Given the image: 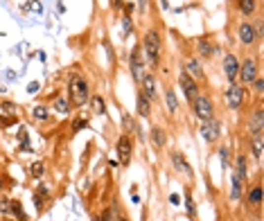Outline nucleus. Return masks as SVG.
<instances>
[{
	"mask_svg": "<svg viewBox=\"0 0 264 221\" xmlns=\"http://www.w3.org/2000/svg\"><path fill=\"white\" fill-rule=\"evenodd\" d=\"M90 97V86L81 74H73L68 84V102L70 106H84Z\"/></svg>",
	"mask_w": 264,
	"mask_h": 221,
	"instance_id": "nucleus-1",
	"label": "nucleus"
},
{
	"mask_svg": "<svg viewBox=\"0 0 264 221\" xmlns=\"http://www.w3.org/2000/svg\"><path fill=\"white\" fill-rule=\"evenodd\" d=\"M145 54H147V61L151 63V68H156L160 61V34L158 30H149L145 34V45H143Z\"/></svg>",
	"mask_w": 264,
	"mask_h": 221,
	"instance_id": "nucleus-2",
	"label": "nucleus"
},
{
	"mask_svg": "<svg viewBox=\"0 0 264 221\" xmlns=\"http://www.w3.org/2000/svg\"><path fill=\"white\" fill-rule=\"evenodd\" d=\"M192 104V110H194V115L199 117L201 122H208V120H215V104L208 95H196L194 100L190 102Z\"/></svg>",
	"mask_w": 264,
	"mask_h": 221,
	"instance_id": "nucleus-3",
	"label": "nucleus"
},
{
	"mask_svg": "<svg viewBox=\"0 0 264 221\" xmlns=\"http://www.w3.org/2000/svg\"><path fill=\"white\" fill-rule=\"evenodd\" d=\"M255 77H260V61H258V57H246L244 61H239V73H237L239 81H242L244 86H251Z\"/></svg>",
	"mask_w": 264,
	"mask_h": 221,
	"instance_id": "nucleus-4",
	"label": "nucleus"
},
{
	"mask_svg": "<svg viewBox=\"0 0 264 221\" xmlns=\"http://www.w3.org/2000/svg\"><path fill=\"white\" fill-rule=\"evenodd\" d=\"M115 151H117V158H120V165L122 167H127L129 160H131V153H133V140L131 136L127 133H122L115 142Z\"/></svg>",
	"mask_w": 264,
	"mask_h": 221,
	"instance_id": "nucleus-5",
	"label": "nucleus"
},
{
	"mask_svg": "<svg viewBox=\"0 0 264 221\" xmlns=\"http://www.w3.org/2000/svg\"><path fill=\"white\" fill-rule=\"evenodd\" d=\"M226 104L230 106L232 110H237V109H242V104H244V100H246V93H244V86H237V84H230L226 88Z\"/></svg>",
	"mask_w": 264,
	"mask_h": 221,
	"instance_id": "nucleus-6",
	"label": "nucleus"
},
{
	"mask_svg": "<svg viewBox=\"0 0 264 221\" xmlns=\"http://www.w3.org/2000/svg\"><path fill=\"white\" fill-rule=\"evenodd\" d=\"M237 38H239L242 45H255V43L260 41L258 32H255V27H253V23L251 21H244L242 25L237 27Z\"/></svg>",
	"mask_w": 264,
	"mask_h": 221,
	"instance_id": "nucleus-7",
	"label": "nucleus"
},
{
	"mask_svg": "<svg viewBox=\"0 0 264 221\" xmlns=\"http://www.w3.org/2000/svg\"><path fill=\"white\" fill-rule=\"evenodd\" d=\"M179 84H181V90H183V93H185V97H188V102H192V100H194V97H196V95L201 93V90H199V84H196L194 79H192L190 74L185 73V70H183V73H181V77H179Z\"/></svg>",
	"mask_w": 264,
	"mask_h": 221,
	"instance_id": "nucleus-8",
	"label": "nucleus"
},
{
	"mask_svg": "<svg viewBox=\"0 0 264 221\" xmlns=\"http://www.w3.org/2000/svg\"><path fill=\"white\" fill-rule=\"evenodd\" d=\"M143 50H140V45H136L131 50V57H129V66H131V74H133V79L136 81H140L143 79Z\"/></svg>",
	"mask_w": 264,
	"mask_h": 221,
	"instance_id": "nucleus-9",
	"label": "nucleus"
},
{
	"mask_svg": "<svg viewBox=\"0 0 264 221\" xmlns=\"http://www.w3.org/2000/svg\"><path fill=\"white\" fill-rule=\"evenodd\" d=\"M237 73H239V59H237V54L228 52L226 57H224V74H226V79L230 81V84H235Z\"/></svg>",
	"mask_w": 264,
	"mask_h": 221,
	"instance_id": "nucleus-10",
	"label": "nucleus"
},
{
	"mask_svg": "<svg viewBox=\"0 0 264 221\" xmlns=\"http://www.w3.org/2000/svg\"><path fill=\"white\" fill-rule=\"evenodd\" d=\"M201 136L206 138L208 142H217L219 140V136H222V124L217 120H208L201 124Z\"/></svg>",
	"mask_w": 264,
	"mask_h": 221,
	"instance_id": "nucleus-11",
	"label": "nucleus"
},
{
	"mask_svg": "<svg viewBox=\"0 0 264 221\" xmlns=\"http://www.w3.org/2000/svg\"><path fill=\"white\" fill-rule=\"evenodd\" d=\"M262 205V185L253 183L251 189H246V208L248 210H258Z\"/></svg>",
	"mask_w": 264,
	"mask_h": 221,
	"instance_id": "nucleus-12",
	"label": "nucleus"
},
{
	"mask_svg": "<svg viewBox=\"0 0 264 221\" xmlns=\"http://www.w3.org/2000/svg\"><path fill=\"white\" fill-rule=\"evenodd\" d=\"M262 129H264V122H262V106L253 110V117L248 122V131L253 133L255 140H262Z\"/></svg>",
	"mask_w": 264,
	"mask_h": 221,
	"instance_id": "nucleus-13",
	"label": "nucleus"
},
{
	"mask_svg": "<svg viewBox=\"0 0 264 221\" xmlns=\"http://www.w3.org/2000/svg\"><path fill=\"white\" fill-rule=\"evenodd\" d=\"M140 90H143L151 102L158 97V88H156V79H153V74H143V79H140Z\"/></svg>",
	"mask_w": 264,
	"mask_h": 221,
	"instance_id": "nucleus-14",
	"label": "nucleus"
},
{
	"mask_svg": "<svg viewBox=\"0 0 264 221\" xmlns=\"http://www.w3.org/2000/svg\"><path fill=\"white\" fill-rule=\"evenodd\" d=\"M136 109H138V113H140V117H145V120L151 115V100H149L143 90H140L136 97Z\"/></svg>",
	"mask_w": 264,
	"mask_h": 221,
	"instance_id": "nucleus-15",
	"label": "nucleus"
},
{
	"mask_svg": "<svg viewBox=\"0 0 264 221\" xmlns=\"http://www.w3.org/2000/svg\"><path fill=\"white\" fill-rule=\"evenodd\" d=\"M196 47H199V54L203 59H212V54L217 52V45L212 43V38H208V37H201L199 41H196Z\"/></svg>",
	"mask_w": 264,
	"mask_h": 221,
	"instance_id": "nucleus-16",
	"label": "nucleus"
},
{
	"mask_svg": "<svg viewBox=\"0 0 264 221\" xmlns=\"http://www.w3.org/2000/svg\"><path fill=\"white\" fill-rule=\"evenodd\" d=\"M185 73L190 74V77L194 79V81H196V79H203V77H206V74H203V68H201V63L196 61L194 57L185 59Z\"/></svg>",
	"mask_w": 264,
	"mask_h": 221,
	"instance_id": "nucleus-17",
	"label": "nucleus"
},
{
	"mask_svg": "<svg viewBox=\"0 0 264 221\" xmlns=\"http://www.w3.org/2000/svg\"><path fill=\"white\" fill-rule=\"evenodd\" d=\"M149 138H151V142H153V147H156V149H163L165 142H167V138H165V129H163V126H158V124L151 126Z\"/></svg>",
	"mask_w": 264,
	"mask_h": 221,
	"instance_id": "nucleus-18",
	"label": "nucleus"
},
{
	"mask_svg": "<svg viewBox=\"0 0 264 221\" xmlns=\"http://www.w3.org/2000/svg\"><path fill=\"white\" fill-rule=\"evenodd\" d=\"M235 176L242 181L248 179V165H246V156L244 153H237V158H235Z\"/></svg>",
	"mask_w": 264,
	"mask_h": 221,
	"instance_id": "nucleus-19",
	"label": "nucleus"
},
{
	"mask_svg": "<svg viewBox=\"0 0 264 221\" xmlns=\"http://www.w3.org/2000/svg\"><path fill=\"white\" fill-rule=\"evenodd\" d=\"M172 163H174L176 172H185V174H190V176H192V169H190V165H188V160L183 158V153L172 151Z\"/></svg>",
	"mask_w": 264,
	"mask_h": 221,
	"instance_id": "nucleus-20",
	"label": "nucleus"
},
{
	"mask_svg": "<svg viewBox=\"0 0 264 221\" xmlns=\"http://www.w3.org/2000/svg\"><path fill=\"white\" fill-rule=\"evenodd\" d=\"M90 110H93L95 115H104V113H106L104 95H93V97H90Z\"/></svg>",
	"mask_w": 264,
	"mask_h": 221,
	"instance_id": "nucleus-21",
	"label": "nucleus"
},
{
	"mask_svg": "<svg viewBox=\"0 0 264 221\" xmlns=\"http://www.w3.org/2000/svg\"><path fill=\"white\" fill-rule=\"evenodd\" d=\"M237 9L244 16H253L258 11V0H237Z\"/></svg>",
	"mask_w": 264,
	"mask_h": 221,
	"instance_id": "nucleus-22",
	"label": "nucleus"
},
{
	"mask_svg": "<svg viewBox=\"0 0 264 221\" xmlns=\"http://www.w3.org/2000/svg\"><path fill=\"white\" fill-rule=\"evenodd\" d=\"M244 183H246V181L237 179V176L232 174V185H230V199H232V201H239V199H242V194H244Z\"/></svg>",
	"mask_w": 264,
	"mask_h": 221,
	"instance_id": "nucleus-23",
	"label": "nucleus"
},
{
	"mask_svg": "<svg viewBox=\"0 0 264 221\" xmlns=\"http://www.w3.org/2000/svg\"><path fill=\"white\" fill-rule=\"evenodd\" d=\"M48 196H50V189L45 187V185H38V189L34 192V203H37V210H38V212L43 210V205H45Z\"/></svg>",
	"mask_w": 264,
	"mask_h": 221,
	"instance_id": "nucleus-24",
	"label": "nucleus"
},
{
	"mask_svg": "<svg viewBox=\"0 0 264 221\" xmlns=\"http://www.w3.org/2000/svg\"><path fill=\"white\" fill-rule=\"evenodd\" d=\"M52 109L57 110V113H61V115H66V113H70V102L66 100V97H61V95H57L52 102Z\"/></svg>",
	"mask_w": 264,
	"mask_h": 221,
	"instance_id": "nucleus-25",
	"label": "nucleus"
},
{
	"mask_svg": "<svg viewBox=\"0 0 264 221\" xmlns=\"http://www.w3.org/2000/svg\"><path fill=\"white\" fill-rule=\"evenodd\" d=\"M165 100H167L169 113H179V100H176L174 88H167V90H165Z\"/></svg>",
	"mask_w": 264,
	"mask_h": 221,
	"instance_id": "nucleus-26",
	"label": "nucleus"
},
{
	"mask_svg": "<svg viewBox=\"0 0 264 221\" xmlns=\"http://www.w3.org/2000/svg\"><path fill=\"white\" fill-rule=\"evenodd\" d=\"M120 122H122V129H124V133H133V131H138V126H136V120H133L129 113H122V117H120Z\"/></svg>",
	"mask_w": 264,
	"mask_h": 221,
	"instance_id": "nucleus-27",
	"label": "nucleus"
},
{
	"mask_svg": "<svg viewBox=\"0 0 264 221\" xmlns=\"http://www.w3.org/2000/svg\"><path fill=\"white\" fill-rule=\"evenodd\" d=\"M32 117L34 120H38V122H48L50 120V109L48 106H34L32 109Z\"/></svg>",
	"mask_w": 264,
	"mask_h": 221,
	"instance_id": "nucleus-28",
	"label": "nucleus"
},
{
	"mask_svg": "<svg viewBox=\"0 0 264 221\" xmlns=\"http://www.w3.org/2000/svg\"><path fill=\"white\" fill-rule=\"evenodd\" d=\"M27 172H30V176H32V179H41L43 174H45V163L37 160V163H32L30 167H27Z\"/></svg>",
	"mask_w": 264,
	"mask_h": 221,
	"instance_id": "nucleus-29",
	"label": "nucleus"
},
{
	"mask_svg": "<svg viewBox=\"0 0 264 221\" xmlns=\"http://www.w3.org/2000/svg\"><path fill=\"white\" fill-rule=\"evenodd\" d=\"M14 215H16V219H18V221H27L25 212H23L21 201H16V199H11V217H14Z\"/></svg>",
	"mask_w": 264,
	"mask_h": 221,
	"instance_id": "nucleus-30",
	"label": "nucleus"
},
{
	"mask_svg": "<svg viewBox=\"0 0 264 221\" xmlns=\"http://www.w3.org/2000/svg\"><path fill=\"white\" fill-rule=\"evenodd\" d=\"M0 215H11V199L9 196H0Z\"/></svg>",
	"mask_w": 264,
	"mask_h": 221,
	"instance_id": "nucleus-31",
	"label": "nucleus"
},
{
	"mask_svg": "<svg viewBox=\"0 0 264 221\" xmlns=\"http://www.w3.org/2000/svg\"><path fill=\"white\" fill-rule=\"evenodd\" d=\"M185 208H188V215H194V201H192L190 189H185Z\"/></svg>",
	"mask_w": 264,
	"mask_h": 221,
	"instance_id": "nucleus-32",
	"label": "nucleus"
},
{
	"mask_svg": "<svg viewBox=\"0 0 264 221\" xmlns=\"http://www.w3.org/2000/svg\"><path fill=\"white\" fill-rule=\"evenodd\" d=\"M0 109H2V113H11V115L16 113V104H14V102H7V100L0 102Z\"/></svg>",
	"mask_w": 264,
	"mask_h": 221,
	"instance_id": "nucleus-33",
	"label": "nucleus"
},
{
	"mask_svg": "<svg viewBox=\"0 0 264 221\" xmlns=\"http://www.w3.org/2000/svg\"><path fill=\"white\" fill-rule=\"evenodd\" d=\"M255 88V95H258V97H262V90H264V79L262 77H255L253 79V84H251Z\"/></svg>",
	"mask_w": 264,
	"mask_h": 221,
	"instance_id": "nucleus-34",
	"label": "nucleus"
},
{
	"mask_svg": "<svg viewBox=\"0 0 264 221\" xmlns=\"http://www.w3.org/2000/svg\"><path fill=\"white\" fill-rule=\"evenodd\" d=\"M86 124H88V120H84V117H79V120H77V122H75V124H73V133H79Z\"/></svg>",
	"mask_w": 264,
	"mask_h": 221,
	"instance_id": "nucleus-35",
	"label": "nucleus"
},
{
	"mask_svg": "<svg viewBox=\"0 0 264 221\" xmlns=\"http://www.w3.org/2000/svg\"><path fill=\"white\" fill-rule=\"evenodd\" d=\"M253 153H255V158H262V140H255V145H253Z\"/></svg>",
	"mask_w": 264,
	"mask_h": 221,
	"instance_id": "nucleus-36",
	"label": "nucleus"
},
{
	"mask_svg": "<svg viewBox=\"0 0 264 221\" xmlns=\"http://www.w3.org/2000/svg\"><path fill=\"white\" fill-rule=\"evenodd\" d=\"M95 221H113V219H111V210H104Z\"/></svg>",
	"mask_w": 264,
	"mask_h": 221,
	"instance_id": "nucleus-37",
	"label": "nucleus"
},
{
	"mask_svg": "<svg viewBox=\"0 0 264 221\" xmlns=\"http://www.w3.org/2000/svg\"><path fill=\"white\" fill-rule=\"evenodd\" d=\"M219 153H222V160H224V167H228V165H230V163H228V147H222V151H219Z\"/></svg>",
	"mask_w": 264,
	"mask_h": 221,
	"instance_id": "nucleus-38",
	"label": "nucleus"
},
{
	"mask_svg": "<svg viewBox=\"0 0 264 221\" xmlns=\"http://www.w3.org/2000/svg\"><path fill=\"white\" fill-rule=\"evenodd\" d=\"M122 9L127 11V16H129V14H131L133 9H136V5H131V2H124V7H122Z\"/></svg>",
	"mask_w": 264,
	"mask_h": 221,
	"instance_id": "nucleus-39",
	"label": "nucleus"
},
{
	"mask_svg": "<svg viewBox=\"0 0 264 221\" xmlns=\"http://www.w3.org/2000/svg\"><path fill=\"white\" fill-rule=\"evenodd\" d=\"M169 203H172V205H179V203H181L179 194H172V196H169Z\"/></svg>",
	"mask_w": 264,
	"mask_h": 221,
	"instance_id": "nucleus-40",
	"label": "nucleus"
},
{
	"mask_svg": "<svg viewBox=\"0 0 264 221\" xmlns=\"http://www.w3.org/2000/svg\"><path fill=\"white\" fill-rule=\"evenodd\" d=\"M111 2H113L115 9H122V7H124V0H111Z\"/></svg>",
	"mask_w": 264,
	"mask_h": 221,
	"instance_id": "nucleus-41",
	"label": "nucleus"
},
{
	"mask_svg": "<svg viewBox=\"0 0 264 221\" xmlns=\"http://www.w3.org/2000/svg\"><path fill=\"white\" fill-rule=\"evenodd\" d=\"M115 221H129V219H127L124 215H117V219H115Z\"/></svg>",
	"mask_w": 264,
	"mask_h": 221,
	"instance_id": "nucleus-42",
	"label": "nucleus"
},
{
	"mask_svg": "<svg viewBox=\"0 0 264 221\" xmlns=\"http://www.w3.org/2000/svg\"><path fill=\"white\" fill-rule=\"evenodd\" d=\"M2 187H5V183H2V179H0V192H2Z\"/></svg>",
	"mask_w": 264,
	"mask_h": 221,
	"instance_id": "nucleus-43",
	"label": "nucleus"
}]
</instances>
